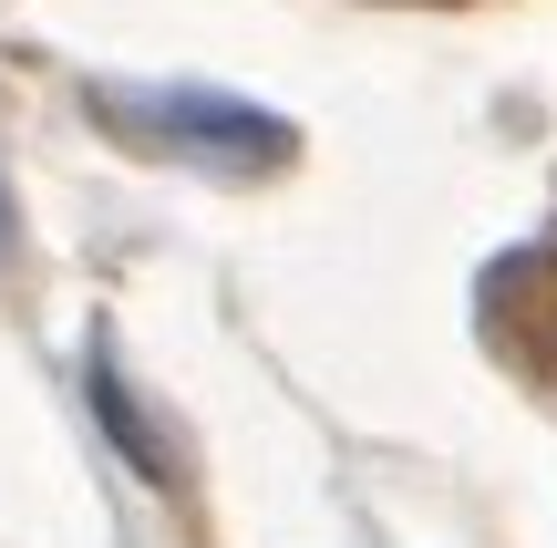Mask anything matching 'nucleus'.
Wrapping results in <instances>:
<instances>
[{
  "instance_id": "nucleus-2",
  "label": "nucleus",
  "mask_w": 557,
  "mask_h": 548,
  "mask_svg": "<svg viewBox=\"0 0 557 548\" xmlns=\"http://www.w3.org/2000/svg\"><path fill=\"white\" fill-rule=\"evenodd\" d=\"M11 239H21V207H11V186H0V259H11Z\"/></svg>"
},
{
  "instance_id": "nucleus-1",
  "label": "nucleus",
  "mask_w": 557,
  "mask_h": 548,
  "mask_svg": "<svg viewBox=\"0 0 557 548\" xmlns=\"http://www.w3.org/2000/svg\"><path fill=\"white\" fill-rule=\"evenodd\" d=\"M94 114L124 124L135 145H165V156L186 166H218V176H269V166L299 156V135L278 114L238 94H207V83H145V94H124V83H94Z\"/></svg>"
}]
</instances>
